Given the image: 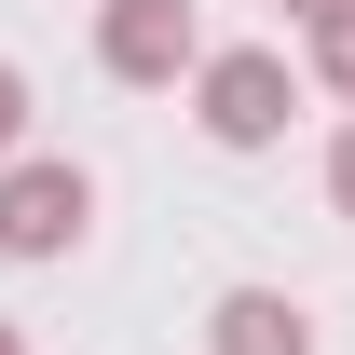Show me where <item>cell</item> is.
Instances as JSON below:
<instances>
[{
  "label": "cell",
  "instance_id": "1",
  "mask_svg": "<svg viewBox=\"0 0 355 355\" xmlns=\"http://www.w3.org/2000/svg\"><path fill=\"white\" fill-rule=\"evenodd\" d=\"M287 110H301V69H287L273 42L191 55V123L219 137V150H273V137H287Z\"/></svg>",
  "mask_w": 355,
  "mask_h": 355
},
{
  "label": "cell",
  "instance_id": "2",
  "mask_svg": "<svg viewBox=\"0 0 355 355\" xmlns=\"http://www.w3.org/2000/svg\"><path fill=\"white\" fill-rule=\"evenodd\" d=\"M83 219H96V178L69 150H14L0 164V260H69Z\"/></svg>",
  "mask_w": 355,
  "mask_h": 355
},
{
  "label": "cell",
  "instance_id": "3",
  "mask_svg": "<svg viewBox=\"0 0 355 355\" xmlns=\"http://www.w3.org/2000/svg\"><path fill=\"white\" fill-rule=\"evenodd\" d=\"M191 55H205L191 0H96V69L110 83H191Z\"/></svg>",
  "mask_w": 355,
  "mask_h": 355
},
{
  "label": "cell",
  "instance_id": "4",
  "mask_svg": "<svg viewBox=\"0 0 355 355\" xmlns=\"http://www.w3.org/2000/svg\"><path fill=\"white\" fill-rule=\"evenodd\" d=\"M205 355H314V314L287 301V287H219V314H205Z\"/></svg>",
  "mask_w": 355,
  "mask_h": 355
},
{
  "label": "cell",
  "instance_id": "5",
  "mask_svg": "<svg viewBox=\"0 0 355 355\" xmlns=\"http://www.w3.org/2000/svg\"><path fill=\"white\" fill-rule=\"evenodd\" d=\"M314 83L355 110V0H342V14H314Z\"/></svg>",
  "mask_w": 355,
  "mask_h": 355
},
{
  "label": "cell",
  "instance_id": "6",
  "mask_svg": "<svg viewBox=\"0 0 355 355\" xmlns=\"http://www.w3.org/2000/svg\"><path fill=\"white\" fill-rule=\"evenodd\" d=\"M14 150H28V69L0 55V164H14Z\"/></svg>",
  "mask_w": 355,
  "mask_h": 355
},
{
  "label": "cell",
  "instance_id": "7",
  "mask_svg": "<svg viewBox=\"0 0 355 355\" xmlns=\"http://www.w3.org/2000/svg\"><path fill=\"white\" fill-rule=\"evenodd\" d=\"M328 205H342V219H355V123L328 137Z\"/></svg>",
  "mask_w": 355,
  "mask_h": 355
},
{
  "label": "cell",
  "instance_id": "8",
  "mask_svg": "<svg viewBox=\"0 0 355 355\" xmlns=\"http://www.w3.org/2000/svg\"><path fill=\"white\" fill-rule=\"evenodd\" d=\"M287 14H301V28H314V14H342V0H287Z\"/></svg>",
  "mask_w": 355,
  "mask_h": 355
},
{
  "label": "cell",
  "instance_id": "9",
  "mask_svg": "<svg viewBox=\"0 0 355 355\" xmlns=\"http://www.w3.org/2000/svg\"><path fill=\"white\" fill-rule=\"evenodd\" d=\"M0 355H28V328H14V314H0Z\"/></svg>",
  "mask_w": 355,
  "mask_h": 355
}]
</instances>
